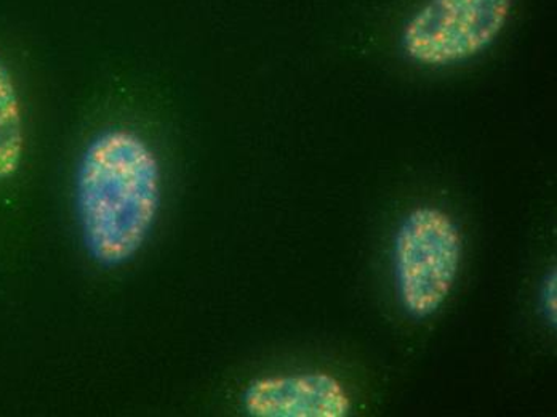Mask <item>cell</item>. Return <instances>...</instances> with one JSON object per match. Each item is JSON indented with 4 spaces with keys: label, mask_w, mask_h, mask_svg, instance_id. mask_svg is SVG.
I'll use <instances>...</instances> for the list:
<instances>
[{
    "label": "cell",
    "mask_w": 557,
    "mask_h": 417,
    "mask_svg": "<svg viewBox=\"0 0 557 417\" xmlns=\"http://www.w3.org/2000/svg\"><path fill=\"white\" fill-rule=\"evenodd\" d=\"M77 210L85 247L114 269L137 257L158 220L161 162L131 128H108L85 148L77 171Z\"/></svg>",
    "instance_id": "1"
},
{
    "label": "cell",
    "mask_w": 557,
    "mask_h": 417,
    "mask_svg": "<svg viewBox=\"0 0 557 417\" xmlns=\"http://www.w3.org/2000/svg\"><path fill=\"white\" fill-rule=\"evenodd\" d=\"M465 238L454 217L437 206L406 213L393 240V271L400 307L413 320L434 317L451 296Z\"/></svg>",
    "instance_id": "2"
},
{
    "label": "cell",
    "mask_w": 557,
    "mask_h": 417,
    "mask_svg": "<svg viewBox=\"0 0 557 417\" xmlns=\"http://www.w3.org/2000/svg\"><path fill=\"white\" fill-rule=\"evenodd\" d=\"M512 0H428L403 30V49L423 66H450L487 50L511 16Z\"/></svg>",
    "instance_id": "3"
},
{
    "label": "cell",
    "mask_w": 557,
    "mask_h": 417,
    "mask_svg": "<svg viewBox=\"0 0 557 417\" xmlns=\"http://www.w3.org/2000/svg\"><path fill=\"white\" fill-rule=\"evenodd\" d=\"M250 417H348L352 398L329 372H290L253 379L243 393Z\"/></svg>",
    "instance_id": "4"
},
{
    "label": "cell",
    "mask_w": 557,
    "mask_h": 417,
    "mask_svg": "<svg viewBox=\"0 0 557 417\" xmlns=\"http://www.w3.org/2000/svg\"><path fill=\"white\" fill-rule=\"evenodd\" d=\"M25 155L22 100L7 64L0 60V182L12 179Z\"/></svg>",
    "instance_id": "5"
},
{
    "label": "cell",
    "mask_w": 557,
    "mask_h": 417,
    "mask_svg": "<svg viewBox=\"0 0 557 417\" xmlns=\"http://www.w3.org/2000/svg\"><path fill=\"white\" fill-rule=\"evenodd\" d=\"M540 304L546 321L556 327L557 321V271L549 270L540 290Z\"/></svg>",
    "instance_id": "6"
}]
</instances>
